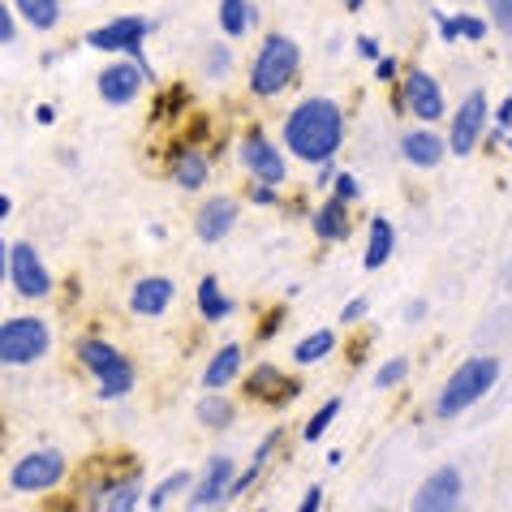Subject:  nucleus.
<instances>
[{
  "label": "nucleus",
  "mask_w": 512,
  "mask_h": 512,
  "mask_svg": "<svg viewBox=\"0 0 512 512\" xmlns=\"http://www.w3.org/2000/svg\"><path fill=\"white\" fill-rule=\"evenodd\" d=\"M392 246H396V233H392V220H371V241H366V267H383L392 259Z\"/></svg>",
  "instance_id": "25"
},
{
  "label": "nucleus",
  "mask_w": 512,
  "mask_h": 512,
  "mask_svg": "<svg viewBox=\"0 0 512 512\" xmlns=\"http://www.w3.org/2000/svg\"><path fill=\"white\" fill-rule=\"evenodd\" d=\"M405 108H409V117H418L422 125H431L444 117V91H439V82L426 74V69H414V74L405 78Z\"/></svg>",
  "instance_id": "12"
},
{
  "label": "nucleus",
  "mask_w": 512,
  "mask_h": 512,
  "mask_svg": "<svg viewBox=\"0 0 512 512\" xmlns=\"http://www.w3.org/2000/svg\"><path fill=\"white\" fill-rule=\"evenodd\" d=\"M5 276H9V246L0 241V280H5Z\"/></svg>",
  "instance_id": "46"
},
{
  "label": "nucleus",
  "mask_w": 512,
  "mask_h": 512,
  "mask_svg": "<svg viewBox=\"0 0 512 512\" xmlns=\"http://www.w3.org/2000/svg\"><path fill=\"white\" fill-rule=\"evenodd\" d=\"M13 289H18V297H31V302H39V297L52 293V276L44 259H39L35 246H26V241H18V246H9V276H5Z\"/></svg>",
  "instance_id": "7"
},
{
  "label": "nucleus",
  "mask_w": 512,
  "mask_h": 512,
  "mask_svg": "<svg viewBox=\"0 0 512 512\" xmlns=\"http://www.w3.org/2000/svg\"><path fill=\"white\" fill-rule=\"evenodd\" d=\"M461 500H465L461 469L457 465H444V469H435V474L418 487L409 512H461Z\"/></svg>",
  "instance_id": "6"
},
{
  "label": "nucleus",
  "mask_w": 512,
  "mask_h": 512,
  "mask_svg": "<svg viewBox=\"0 0 512 512\" xmlns=\"http://www.w3.org/2000/svg\"><path fill=\"white\" fill-rule=\"evenodd\" d=\"M319 508H323V487H310L302 495V508H297V512H319Z\"/></svg>",
  "instance_id": "38"
},
{
  "label": "nucleus",
  "mask_w": 512,
  "mask_h": 512,
  "mask_svg": "<svg viewBox=\"0 0 512 512\" xmlns=\"http://www.w3.org/2000/svg\"><path fill=\"white\" fill-rule=\"evenodd\" d=\"M495 379H500V358L495 353H478V358L461 362L452 379L444 383V392H439L435 401V414L439 418H461L469 405H478L482 396L495 388Z\"/></svg>",
  "instance_id": "2"
},
{
  "label": "nucleus",
  "mask_w": 512,
  "mask_h": 512,
  "mask_svg": "<svg viewBox=\"0 0 512 512\" xmlns=\"http://www.w3.org/2000/svg\"><path fill=\"white\" fill-rule=\"evenodd\" d=\"M426 315V302H414V306H409V323H418Z\"/></svg>",
  "instance_id": "47"
},
{
  "label": "nucleus",
  "mask_w": 512,
  "mask_h": 512,
  "mask_svg": "<svg viewBox=\"0 0 512 512\" xmlns=\"http://www.w3.org/2000/svg\"><path fill=\"white\" fill-rule=\"evenodd\" d=\"M250 18H254V9L246 5V0H220V31L229 35V39H241L250 31Z\"/></svg>",
  "instance_id": "27"
},
{
  "label": "nucleus",
  "mask_w": 512,
  "mask_h": 512,
  "mask_svg": "<svg viewBox=\"0 0 512 512\" xmlns=\"http://www.w3.org/2000/svg\"><path fill=\"white\" fill-rule=\"evenodd\" d=\"M18 39V22H13V9L0 0V44H13Z\"/></svg>",
  "instance_id": "35"
},
{
  "label": "nucleus",
  "mask_w": 512,
  "mask_h": 512,
  "mask_svg": "<svg viewBox=\"0 0 512 512\" xmlns=\"http://www.w3.org/2000/svg\"><path fill=\"white\" fill-rule=\"evenodd\" d=\"M241 375V345H224L216 358L207 362V371H203V388L211 392H220V388H229V383Z\"/></svg>",
  "instance_id": "19"
},
{
  "label": "nucleus",
  "mask_w": 512,
  "mask_h": 512,
  "mask_svg": "<svg viewBox=\"0 0 512 512\" xmlns=\"http://www.w3.org/2000/svg\"><path fill=\"white\" fill-rule=\"evenodd\" d=\"M366 315V297H353V302L345 306V315H340V323H358Z\"/></svg>",
  "instance_id": "37"
},
{
  "label": "nucleus",
  "mask_w": 512,
  "mask_h": 512,
  "mask_svg": "<svg viewBox=\"0 0 512 512\" xmlns=\"http://www.w3.org/2000/svg\"><path fill=\"white\" fill-rule=\"evenodd\" d=\"M336 414H340V401H327V405L319 409V414L306 422V439H310V444H315V439H323V431L332 426V418H336Z\"/></svg>",
  "instance_id": "30"
},
{
  "label": "nucleus",
  "mask_w": 512,
  "mask_h": 512,
  "mask_svg": "<svg viewBox=\"0 0 512 512\" xmlns=\"http://www.w3.org/2000/svg\"><path fill=\"white\" fill-rule=\"evenodd\" d=\"M241 164H246L250 177L263 181V186H280L284 181V155L263 134H250L246 142H241Z\"/></svg>",
  "instance_id": "13"
},
{
  "label": "nucleus",
  "mask_w": 512,
  "mask_h": 512,
  "mask_svg": "<svg viewBox=\"0 0 512 512\" xmlns=\"http://www.w3.org/2000/svg\"><path fill=\"white\" fill-rule=\"evenodd\" d=\"M297 65H302V52H297L293 39L289 35H267L259 56H254V65H250V91L263 95V99L280 95L293 82Z\"/></svg>",
  "instance_id": "3"
},
{
  "label": "nucleus",
  "mask_w": 512,
  "mask_h": 512,
  "mask_svg": "<svg viewBox=\"0 0 512 512\" xmlns=\"http://www.w3.org/2000/svg\"><path fill=\"white\" fill-rule=\"evenodd\" d=\"M332 349H336V336L327 332V327H319V332H310L306 340H297L293 362H297V366H315V362H323Z\"/></svg>",
  "instance_id": "26"
},
{
  "label": "nucleus",
  "mask_w": 512,
  "mask_h": 512,
  "mask_svg": "<svg viewBox=\"0 0 512 512\" xmlns=\"http://www.w3.org/2000/svg\"><path fill=\"white\" fill-rule=\"evenodd\" d=\"M233 224H237V203L233 198H207L203 211H198V220H194V229H198L203 241H220V237L233 233Z\"/></svg>",
  "instance_id": "17"
},
{
  "label": "nucleus",
  "mask_w": 512,
  "mask_h": 512,
  "mask_svg": "<svg viewBox=\"0 0 512 512\" xmlns=\"http://www.w3.org/2000/svg\"><path fill=\"white\" fill-rule=\"evenodd\" d=\"M229 65H233V56H229V48H211V52H207V74H211V78L229 74Z\"/></svg>",
  "instance_id": "34"
},
{
  "label": "nucleus",
  "mask_w": 512,
  "mask_h": 512,
  "mask_svg": "<svg viewBox=\"0 0 512 512\" xmlns=\"http://www.w3.org/2000/svg\"><path fill=\"white\" fill-rule=\"evenodd\" d=\"M250 198H254V203H259V207L276 203V186H263V181H259V186H250Z\"/></svg>",
  "instance_id": "39"
},
{
  "label": "nucleus",
  "mask_w": 512,
  "mask_h": 512,
  "mask_svg": "<svg viewBox=\"0 0 512 512\" xmlns=\"http://www.w3.org/2000/svg\"><path fill=\"white\" fill-rule=\"evenodd\" d=\"M254 401H267V405H289L302 396V383L297 379H284L276 366H254V375H250V388H246Z\"/></svg>",
  "instance_id": "15"
},
{
  "label": "nucleus",
  "mask_w": 512,
  "mask_h": 512,
  "mask_svg": "<svg viewBox=\"0 0 512 512\" xmlns=\"http://www.w3.org/2000/svg\"><path fill=\"white\" fill-rule=\"evenodd\" d=\"M229 482H233V461L229 457H211L203 478L190 495V508H216L220 500H229Z\"/></svg>",
  "instance_id": "14"
},
{
  "label": "nucleus",
  "mask_w": 512,
  "mask_h": 512,
  "mask_svg": "<svg viewBox=\"0 0 512 512\" xmlns=\"http://www.w3.org/2000/svg\"><path fill=\"white\" fill-rule=\"evenodd\" d=\"M508 147H512V138H508Z\"/></svg>",
  "instance_id": "51"
},
{
  "label": "nucleus",
  "mask_w": 512,
  "mask_h": 512,
  "mask_svg": "<svg viewBox=\"0 0 512 512\" xmlns=\"http://www.w3.org/2000/svg\"><path fill=\"white\" fill-rule=\"evenodd\" d=\"M104 495V512H134L138 500H142V482L138 474L134 478H121V482H108L104 491H95V500Z\"/></svg>",
  "instance_id": "21"
},
{
  "label": "nucleus",
  "mask_w": 512,
  "mask_h": 512,
  "mask_svg": "<svg viewBox=\"0 0 512 512\" xmlns=\"http://www.w3.org/2000/svg\"><path fill=\"white\" fill-rule=\"evenodd\" d=\"M61 478H65V457H61V452H52V448L22 457L18 465H13V474H9L13 491H48Z\"/></svg>",
  "instance_id": "10"
},
{
  "label": "nucleus",
  "mask_w": 512,
  "mask_h": 512,
  "mask_svg": "<svg viewBox=\"0 0 512 512\" xmlns=\"http://www.w3.org/2000/svg\"><path fill=\"white\" fill-rule=\"evenodd\" d=\"M332 177H336L332 160H323V164H319V190H323V186H332Z\"/></svg>",
  "instance_id": "44"
},
{
  "label": "nucleus",
  "mask_w": 512,
  "mask_h": 512,
  "mask_svg": "<svg viewBox=\"0 0 512 512\" xmlns=\"http://www.w3.org/2000/svg\"><path fill=\"white\" fill-rule=\"evenodd\" d=\"M198 422L211 426V431H224V426L233 422V401H224L220 392H211L198 401Z\"/></svg>",
  "instance_id": "28"
},
{
  "label": "nucleus",
  "mask_w": 512,
  "mask_h": 512,
  "mask_svg": "<svg viewBox=\"0 0 512 512\" xmlns=\"http://www.w3.org/2000/svg\"><path fill=\"white\" fill-rule=\"evenodd\" d=\"M457 35L482 39V35H487V22H482V18H457Z\"/></svg>",
  "instance_id": "36"
},
{
  "label": "nucleus",
  "mask_w": 512,
  "mask_h": 512,
  "mask_svg": "<svg viewBox=\"0 0 512 512\" xmlns=\"http://www.w3.org/2000/svg\"><path fill=\"white\" fill-rule=\"evenodd\" d=\"M487 9H491L495 26H500L504 35H512V0H487Z\"/></svg>",
  "instance_id": "33"
},
{
  "label": "nucleus",
  "mask_w": 512,
  "mask_h": 512,
  "mask_svg": "<svg viewBox=\"0 0 512 512\" xmlns=\"http://www.w3.org/2000/svg\"><path fill=\"white\" fill-rule=\"evenodd\" d=\"M340 138H345V117H340V108L323 95L297 104L289 112V121H284V147L306 164L332 160V155L340 151Z\"/></svg>",
  "instance_id": "1"
},
{
  "label": "nucleus",
  "mask_w": 512,
  "mask_h": 512,
  "mask_svg": "<svg viewBox=\"0 0 512 512\" xmlns=\"http://www.w3.org/2000/svg\"><path fill=\"white\" fill-rule=\"evenodd\" d=\"M9 207H13V203H9V194H0V224H5V216H9Z\"/></svg>",
  "instance_id": "49"
},
{
  "label": "nucleus",
  "mask_w": 512,
  "mask_h": 512,
  "mask_svg": "<svg viewBox=\"0 0 512 512\" xmlns=\"http://www.w3.org/2000/svg\"><path fill=\"white\" fill-rule=\"evenodd\" d=\"M173 181L181 190H198L207 181V155L203 151H177V160H173Z\"/></svg>",
  "instance_id": "22"
},
{
  "label": "nucleus",
  "mask_w": 512,
  "mask_h": 512,
  "mask_svg": "<svg viewBox=\"0 0 512 512\" xmlns=\"http://www.w3.org/2000/svg\"><path fill=\"white\" fill-rule=\"evenodd\" d=\"M78 358L99 379V396H108V401H117V396H125V392L134 388V362L125 358L121 349H112L108 340H95V336L82 340Z\"/></svg>",
  "instance_id": "4"
},
{
  "label": "nucleus",
  "mask_w": 512,
  "mask_h": 512,
  "mask_svg": "<svg viewBox=\"0 0 512 512\" xmlns=\"http://www.w3.org/2000/svg\"><path fill=\"white\" fill-rule=\"evenodd\" d=\"M375 74H379V82H392V78H396V61H392V56H379Z\"/></svg>",
  "instance_id": "40"
},
{
  "label": "nucleus",
  "mask_w": 512,
  "mask_h": 512,
  "mask_svg": "<svg viewBox=\"0 0 512 512\" xmlns=\"http://www.w3.org/2000/svg\"><path fill=\"white\" fill-rule=\"evenodd\" d=\"M495 125H500V130H508V125H512V95L504 99L500 108H495Z\"/></svg>",
  "instance_id": "41"
},
{
  "label": "nucleus",
  "mask_w": 512,
  "mask_h": 512,
  "mask_svg": "<svg viewBox=\"0 0 512 512\" xmlns=\"http://www.w3.org/2000/svg\"><path fill=\"white\" fill-rule=\"evenodd\" d=\"M332 198H340V203H353V198H358L362 190H358V177H353V173H336L332 177Z\"/></svg>",
  "instance_id": "32"
},
{
  "label": "nucleus",
  "mask_w": 512,
  "mask_h": 512,
  "mask_svg": "<svg viewBox=\"0 0 512 512\" xmlns=\"http://www.w3.org/2000/svg\"><path fill=\"white\" fill-rule=\"evenodd\" d=\"M52 345V332L44 319L35 315H18V319H5L0 323V362L5 366H31L48 353Z\"/></svg>",
  "instance_id": "5"
},
{
  "label": "nucleus",
  "mask_w": 512,
  "mask_h": 512,
  "mask_svg": "<svg viewBox=\"0 0 512 512\" xmlns=\"http://www.w3.org/2000/svg\"><path fill=\"white\" fill-rule=\"evenodd\" d=\"M142 82H147V65L142 61H117V65H108L104 74H99V99L125 108V104H134L138 99Z\"/></svg>",
  "instance_id": "11"
},
{
  "label": "nucleus",
  "mask_w": 512,
  "mask_h": 512,
  "mask_svg": "<svg viewBox=\"0 0 512 512\" xmlns=\"http://www.w3.org/2000/svg\"><path fill=\"white\" fill-rule=\"evenodd\" d=\"M487 117H491L487 95H482V91H469V95H465V104L457 108V117H452L448 151H452V155H469V151H478L482 134H487Z\"/></svg>",
  "instance_id": "8"
},
{
  "label": "nucleus",
  "mask_w": 512,
  "mask_h": 512,
  "mask_svg": "<svg viewBox=\"0 0 512 512\" xmlns=\"http://www.w3.org/2000/svg\"><path fill=\"white\" fill-rule=\"evenodd\" d=\"M13 9L22 13V22L31 31H52L61 22V0H13Z\"/></svg>",
  "instance_id": "23"
},
{
  "label": "nucleus",
  "mask_w": 512,
  "mask_h": 512,
  "mask_svg": "<svg viewBox=\"0 0 512 512\" xmlns=\"http://www.w3.org/2000/svg\"><path fill=\"white\" fill-rule=\"evenodd\" d=\"M198 310H203L207 323H220L233 315V302L220 293V280L216 276H203V284H198Z\"/></svg>",
  "instance_id": "24"
},
{
  "label": "nucleus",
  "mask_w": 512,
  "mask_h": 512,
  "mask_svg": "<svg viewBox=\"0 0 512 512\" xmlns=\"http://www.w3.org/2000/svg\"><path fill=\"white\" fill-rule=\"evenodd\" d=\"M280 319H284V315H272V319H267V323H263V336H276V327H280Z\"/></svg>",
  "instance_id": "48"
},
{
  "label": "nucleus",
  "mask_w": 512,
  "mask_h": 512,
  "mask_svg": "<svg viewBox=\"0 0 512 512\" xmlns=\"http://www.w3.org/2000/svg\"><path fill=\"white\" fill-rule=\"evenodd\" d=\"M35 121H39V125H52V121H56V108H52V104H39V108H35Z\"/></svg>",
  "instance_id": "43"
},
{
  "label": "nucleus",
  "mask_w": 512,
  "mask_h": 512,
  "mask_svg": "<svg viewBox=\"0 0 512 512\" xmlns=\"http://www.w3.org/2000/svg\"><path fill=\"white\" fill-rule=\"evenodd\" d=\"M173 280H164V276H147V280H138L134 284V293H130V310L142 319H155V315H164L168 306H173Z\"/></svg>",
  "instance_id": "16"
},
{
  "label": "nucleus",
  "mask_w": 512,
  "mask_h": 512,
  "mask_svg": "<svg viewBox=\"0 0 512 512\" xmlns=\"http://www.w3.org/2000/svg\"><path fill=\"white\" fill-rule=\"evenodd\" d=\"M439 35H444V39H457V18H439Z\"/></svg>",
  "instance_id": "45"
},
{
  "label": "nucleus",
  "mask_w": 512,
  "mask_h": 512,
  "mask_svg": "<svg viewBox=\"0 0 512 512\" xmlns=\"http://www.w3.org/2000/svg\"><path fill=\"white\" fill-rule=\"evenodd\" d=\"M401 155H405V160L414 164V168H435V164L448 155V142L422 125V130H414V134L401 138Z\"/></svg>",
  "instance_id": "18"
},
{
  "label": "nucleus",
  "mask_w": 512,
  "mask_h": 512,
  "mask_svg": "<svg viewBox=\"0 0 512 512\" xmlns=\"http://www.w3.org/2000/svg\"><path fill=\"white\" fill-rule=\"evenodd\" d=\"M409 375V362L405 358H392V362H383L379 366V375H375V388H396Z\"/></svg>",
  "instance_id": "31"
},
{
  "label": "nucleus",
  "mask_w": 512,
  "mask_h": 512,
  "mask_svg": "<svg viewBox=\"0 0 512 512\" xmlns=\"http://www.w3.org/2000/svg\"><path fill=\"white\" fill-rule=\"evenodd\" d=\"M358 52H362V56H371V61H379V44H375L371 35H366V39H358Z\"/></svg>",
  "instance_id": "42"
},
{
  "label": "nucleus",
  "mask_w": 512,
  "mask_h": 512,
  "mask_svg": "<svg viewBox=\"0 0 512 512\" xmlns=\"http://www.w3.org/2000/svg\"><path fill=\"white\" fill-rule=\"evenodd\" d=\"M315 233L323 241H345L349 237V203H340V198H327V203L315 211Z\"/></svg>",
  "instance_id": "20"
},
{
  "label": "nucleus",
  "mask_w": 512,
  "mask_h": 512,
  "mask_svg": "<svg viewBox=\"0 0 512 512\" xmlns=\"http://www.w3.org/2000/svg\"><path fill=\"white\" fill-rule=\"evenodd\" d=\"M345 9H362V0H345Z\"/></svg>",
  "instance_id": "50"
},
{
  "label": "nucleus",
  "mask_w": 512,
  "mask_h": 512,
  "mask_svg": "<svg viewBox=\"0 0 512 512\" xmlns=\"http://www.w3.org/2000/svg\"><path fill=\"white\" fill-rule=\"evenodd\" d=\"M151 35V22L147 18H134V13H125V18H112L104 26H95V31L87 35V44L95 52H130L138 61L142 52V39Z\"/></svg>",
  "instance_id": "9"
},
{
  "label": "nucleus",
  "mask_w": 512,
  "mask_h": 512,
  "mask_svg": "<svg viewBox=\"0 0 512 512\" xmlns=\"http://www.w3.org/2000/svg\"><path fill=\"white\" fill-rule=\"evenodd\" d=\"M181 487H190V474H186V469H177V474H168V478L160 482V487H155V491L147 495V504H151V508H164V504L173 500V495H177Z\"/></svg>",
  "instance_id": "29"
}]
</instances>
